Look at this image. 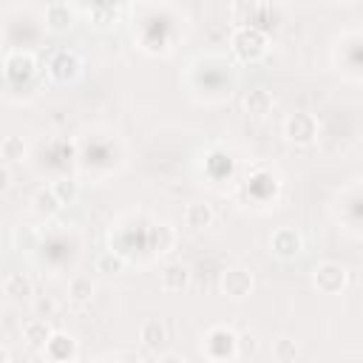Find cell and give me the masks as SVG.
<instances>
[{
	"mask_svg": "<svg viewBox=\"0 0 363 363\" xmlns=\"http://www.w3.org/2000/svg\"><path fill=\"white\" fill-rule=\"evenodd\" d=\"M43 352L51 363H71L77 357V340L65 332H54V337L48 340V346Z\"/></svg>",
	"mask_w": 363,
	"mask_h": 363,
	"instance_id": "obj_9",
	"label": "cell"
},
{
	"mask_svg": "<svg viewBox=\"0 0 363 363\" xmlns=\"http://www.w3.org/2000/svg\"><path fill=\"white\" fill-rule=\"evenodd\" d=\"M173 244H176V230L167 221H156L147 227V247L156 255H164L167 250H173Z\"/></svg>",
	"mask_w": 363,
	"mask_h": 363,
	"instance_id": "obj_11",
	"label": "cell"
},
{
	"mask_svg": "<svg viewBox=\"0 0 363 363\" xmlns=\"http://www.w3.org/2000/svg\"><path fill=\"white\" fill-rule=\"evenodd\" d=\"M34 74H37V60L28 51H23V48L6 51V57H3V77H6L9 85L11 82H26Z\"/></svg>",
	"mask_w": 363,
	"mask_h": 363,
	"instance_id": "obj_3",
	"label": "cell"
},
{
	"mask_svg": "<svg viewBox=\"0 0 363 363\" xmlns=\"http://www.w3.org/2000/svg\"><path fill=\"white\" fill-rule=\"evenodd\" d=\"M269 250H272L278 258L292 261V258H298V255L303 252V238H301L298 230H292V227H281V230L272 233V238H269Z\"/></svg>",
	"mask_w": 363,
	"mask_h": 363,
	"instance_id": "obj_7",
	"label": "cell"
},
{
	"mask_svg": "<svg viewBox=\"0 0 363 363\" xmlns=\"http://www.w3.org/2000/svg\"><path fill=\"white\" fill-rule=\"evenodd\" d=\"M96 269L105 272V275H116L125 269V255L116 252V250H105L99 258H96Z\"/></svg>",
	"mask_w": 363,
	"mask_h": 363,
	"instance_id": "obj_21",
	"label": "cell"
},
{
	"mask_svg": "<svg viewBox=\"0 0 363 363\" xmlns=\"http://www.w3.org/2000/svg\"><path fill=\"white\" fill-rule=\"evenodd\" d=\"M60 199L54 196V190L51 187H43V190H37V196H34V210L40 213V216H54V213H60Z\"/></svg>",
	"mask_w": 363,
	"mask_h": 363,
	"instance_id": "obj_19",
	"label": "cell"
},
{
	"mask_svg": "<svg viewBox=\"0 0 363 363\" xmlns=\"http://www.w3.org/2000/svg\"><path fill=\"white\" fill-rule=\"evenodd\" d=\"M79 71H82V62H79V57H77L74 51H68V48H60V51H54V54L48 57V74H51L57 82H74V79L79 77Z\"/></svg>",
	"mask_w": 363,
	"mask_h": 363,
	"instance_id": "obj_5",
	"label": "cell"
},
{
	"mask_svg": "<svg viewBox=\"0 0 363 363\" xmlns=\"http://www.w3.org/2000/svg\"><path fill=\"white\" fill-rule=\"evenodd\" d=\"M312 284L318 292L323 295H335L346 286V269L337 264V261H323L312 269Z\"/></svg>",
	"mask_w": 363,
	"mask_h": 363,
	"instance_id": "obj_4",
	"label": "cell"
},
{
	"mask_svg": "<svg viewBox=\"0 0 363 363\" xmlns=\"http://www.w3.org/2000/svg\"><path fill=\"white\" fill-rule=\"evenodd\" d=\"M77 11H79V9H77V6H68V3H48L45 11H43V17H45V26H48L51 31H65V28L74 26Z\"/></svg>",
	"mask_w": 363,
	"mask_h": 363,
	"instance_id": "obj_10",
	"label": "cell"
},
{
	"mask_svg": "<svg viewBox=\"0 0 363 363\" xmlns=\"http://www.w3.org/2000/svg\"><path fill=\"white\" fill-rule=\"evenodd\" d=\"M284 133L292 145H312L318 136V122L312 113H292L284 122Z\"/></svg>",
	"mask_w": 363,
	"mask_h": 363,
	"instance_id": "obj_6",
	"label": "cell"
},
{
	"mask_svg": "<svg viewBox=\"0 0 363 363\" xmlns=\"http://www.w3.org/2000/svg\"><path fill=\"white\" fill-rule=\"evenodd\" d=\"M68 298H71L77 306L91 303V298H94V284H91V278H85V275L71 278V284H68Z\"/></svg>",
	"mask_w": 363,
	"mask_h": 363,
	"instance_id": "obj_18",
	"label": "cell"
},
{
	"mask_svg": "<svg viewBox=\"0 0 363 363\" xmlns=\"http://www.w3.org/2000/svg\"><path fill=\"white\" fill-rule=\"evenodd\" d=\"M3 295H9L11 301L28 298V295H31V281H28L23 272H9V275L3 278Z\"/></svg>",
	"mask_w": 363,
	"mask_h": 363,
	"instance_id": "obj_17",
	"label": "cell"
},
{
	"mask_svg": "<svg viewBox=\"0 0 363 363\" xmlns=\"http://www.w3.org/2000/svg\"><path fill=\"white\" fill-rule=\"evenodd\" d=\"M272 108V94L267 88H250L244 94V111L252 116H264Z\"/></svg>",
	"mask_w": 363,
	"mask_h": 363,
	"instance_id": "obj_14",
	"label": "cell"
},
{
	"mask_svg": "<svg viewBox=\"0 0 363 363\" xmlns=\"http://www.w3.org/2000/svg\"><path fill=\"white\" fill-rule=\"evenodd\" d=\"M201 352L213 360V363H230L238 352V337L233 329L227 326H213L204 337H201Z\"/></svg>",
	"mask_w": 363,
	"mask_h": 363,
	"instance_id": "obj_1",
	"label": "cell"
},
{
	"mask_svg": "<svg viewBox=\"0 0 363 363\" xmlns=\"http://www.w3.org/2000/svg\"><path fill=\"white\" fill-rule=\"evenodd\" d=\"M221 292L227 298H233V301L247 298L252 292V275H250V269H244V267L224 269V275H221Z\"/></svg>",
	"mask_w": 363,
	"mask_h": 363,
	"instance_id": "obj_8",
	"label": "cell"
},
{
	"mask_svg": "<svg viewBox=\"0 0 363 363\" xmlns=\"http://www.w3.org/2000/svg\"><path fill=\"white\" fill-rule=\"evenodd\" d=\"M184 224H187L190 230H204V227H210V224H213V210H210V204H204V201L187 204V210H184Z\"/></svg>",
	"mask_w": 363,
	"mask_h": 363,
	"instance_id": "obj_15",
	"label": "cell"
},
{
	"mask_svg": "<svg viewBox=\"0 0 363 363\" xmlns=\"http://www.w3.org/2000/svg\"><path fill=\"white\" fill-rule=\"evenodd\" d=\"M139 340H142L147 349H159V346L167 340V329H164V323L156 320V318L145 320L142 329H139Z\"/></svg>",
	"mask_w": 363,
	"mask_h": 363,
	"instance_id": "obj_16",
	"label": "cell"
},
{
	"mask_svg": "<svg viewBox=\"0 0 363 363\" xmlns=\"http://www.w3.org/2000/svg\"><path fill=\"white\" fill-rule=\"evenodd\" d=\"M295 354H298V346H295L292 337H278V340L272 343V357H275L278 363H292Z\"/></svg>",
	"mask_w": 363,
	"mask_h": 363,
	"instance_id": "obj_23",
	"label": "cell"
},
{
	"mask_svg": "<svg viewBox=\"0 0 363 363\" xmlns=\"http://www.w3.org/2000/svg\"><path fill=\"white\" fill-rule=\"evenodd\" d=\"M233 51H235V57H241L244 62H255V60H261L264 54H267V45H269V37L264 34V31H258V28H252V26H238L235 31H233Z\"/></svg>",
	"mask_w": 363,
	"mask_h": 363,
	"instance_id": "obj_2",
	"label": "cell"
},
{
	"mask_svg": "<svg viewBox=\"0 0 363 363\" xmlns=\"http://www.w3.org/2000/svg\"><path fill=\"white\" fill-rule=\"evenodd\" d=\"M0 153H3L6 164H11V162H23V159H26V145H23L20 136H6L3 145H0Z\"/></svg>",
	"mask_w": 363,
	"mask_h": 363,
	"instance_id": "obj_22",
	"label": "cell"
},
{
	"mask_svg": "<svg viewBox=\"0 0 363 363\" xmlns=\"http://www.w3.org/2000/svg\"><path fill=\"white\" fill-rule=\"evenodd\" d=\"M51 190L60 199V204H71L77 199V193H79V184L74 179H68V176H60V179L51 182Z\"/></svg>",
	"mask_w": 363,
	"mask_h": 363,
	"instance_id": "obj_20",
	"label": "cell"
},
{
	"mask_svg": "<svg viewBox=\"0 0 363 363\" xmlns=\"http://www.w3.org/2000/svg\"><path fill=\"white\" fill-rule=\"evenodd\" d=\"M159 363H187L182 354H176V352H164L162 357H159Z\"/></svg>",
	"mask_w": 363,
	"mask_h": 363,
	"instance_id": "obj_25",
	"label": "cell"
},
{
	"mask_svg": "<svg viewBox=\"0 0 363 363\" xmlns=\"http://www.w3.org/2000/svg\"><path fill=\"white\" fill-rule=\"evenodd\" d=\"M79 11H88L99 26H108V23H113V17H116V11H119V6H91V9H79Z\"/></svg>",
	"mask_w": 363,
	"mask_h": 363,
	"instance_id": "obj_24",
	"label": "cell"
},
{
	"mask_svg": "<svg viewBox=\"0 0 363 363\" xmlns=\"http://www.w3.org/2000/svg\"><path fill=\"white\" fill-rule=\"evenodd\" d=\"M51 337H54V332H51V326H48L45 318H34V320H28L23 326V340L28 346H34V349H45Z\"/></svg>",
	"mask_w": 363,
	"mask_h": 363,
	"instance_id": "obj_13",
	"label": "cell"
},
{
	"mask_svg": "<svg viewBox=\"0 0 363 363\" xmlns=\"http://www.w3.org/2000/svg\"><path fill=\"white\" fill-rule=\"evenodd\" d=\"M159 284L164 292H182L190 284V269L187 264H167L159 275Z\"/></svg>",
	"mask_w": 363,
	"mask_h": 363,
	"instance_id": "obj_12",
	"label": "cell"
}]
</instances>
